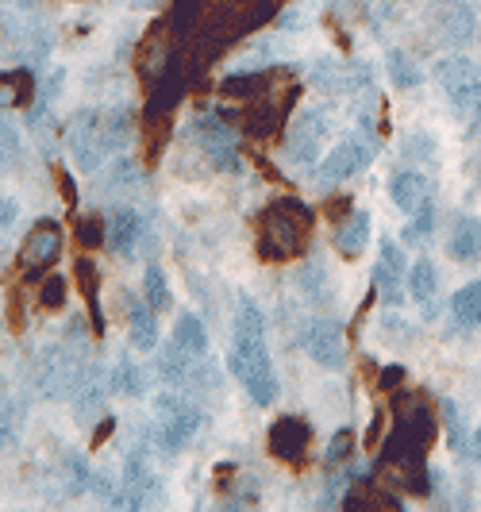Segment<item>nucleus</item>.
<instances>
[{"instance_id": "nucleus-1", "label": "nucleus", "mask_w": 481, "mask_h": 512, "mask_svg": "<svg viewBox=\"0 0 481 512\" xmlns=\"http://www.w3.org/2000/svg\"><path fill=\"white\" fill-rule=\"evenodd\" d=\"M393 412H397V424H393V436L385 443L389 478H393V486L408 489V493H428L424 459H428L431 436H435L431 409L416 393H401V397L393 401Z\"/></svg>"}, {"instance_id": "nucleus-2", "label": "nucleus", "mask_w": 481, "mask_h": 512, "mask_svg": "<svg viewBox=\"0 0 481 512\" xmlns=\"http://www.w3.org/2000/svg\"><path fill=\"white\" fill-rule=\"evenodd\" d=\"M231 374L243 382L254 405H274L278 378H274V362H270V351H266V316L258 312L251 297H239V312H235Z\"/></svg>"}, {"instance_id": "nucleus-3", "label": "nucleus", "mask_w": 481, "mask_h": 512, "mask_svg": "<svg viewBox=\"0 0 481 512\" xmlns=\"http://www.w3.org/2000/svg\"><path fill=\"white\" fill-rule=\"evenodd\" d=\"M312 231V208L297 197H281L262 212L258 224V255L270 262H289L304 251Z\"/></svg>"}, {"instance_id": "nucleus-4", "label": "nucleus", "mask_w": 481, "mask_h": 512, "mask_svg": "<svg viewBox=\"0 0 481 512\" xmlns=\"http://www.w3.org/2000/svg\"><path fill=\"white\" fill-rule=\"evenodd\" d=\"M266 16H270L266 0H228L208 20L201 16V54H197V62L208 66L216 54H224V47L239 43L243 35H251Z\"/></svg>"}, {"instance_id": "nucleus-5", "label": "nucleus", "mask_w": 481, "mask_h": 512, "mask_svg": "<svg viewBox=\"0 0 481 512\" xmlns=\"http://www.w3.org/2000/svg\"><path fill=\"white\" fill-rule=\"evenodd\" d=\"M154 409H158V447H162V455H178L181 447L197 436L204 420L201 409L181 393H162L154 401Z\"/></svg>"}, {"instance_id": "nucleus-6", "label": "nucleus", "mask_w": 481, "mask_h": 512, "mask_svg": "<svg viewBox=\"0 0 481 512\" xmlns=\"http://www.w3.org/2000/svg\"><path fill=\"white\" fill-rule=\"evenodd\" d=\"M66 143H70V151H74L77 166H81L85 174H93L104 158H108V151H112V147H108V135H104V116H101V112L81 108L74 120H70Z\"/></svg>"}, {"instance_id": "nucleus-7", "label": "nucleus", "mask_w": 481, "mask_h": 512, "mask_svg": "<svg viewBox=\"0 0 481 512\" xmlns=\"http://www.w3.org/2000/svg\"><path fill=\"white\" fill-rule=\"evenodd\" d=\"M324 139H328V116L320 108H304L293 116V124L285 131V158L297 166H312L320 158Z\"/></svg>"}, {"instance_id": "nucleus-8", "label": "nucleus", "mask_w": 481, "mask_h": 512, "mask_svg": "<svg viewBox=\"0 0 481 512\" xmlns=\"http://www.w3.org/2000/svg\"><path fill=\"white\" fill-rule=\"evenodd\" d=\"M193 135L201 143L204 158L216 166V170H231L239 166V154H235V135H231V124L216 112H201L193 120Z\"/></svg>"}, {"instance_id": "nucleus-9", "label": "nucleus", "mask_w": 481, "mask_h": 512, "mask_svg": "<svg viewBox=\"0 0 481 512\" xmlns=\"http://www.w3.org/2000/svg\"><path fill=\"white\" fill-rule=\"evenodd\" d=\"M301 347L316 366H328V370H343V362H347L343 332L335 320H308L301 328Z\"/></svg>"}, {"instance_id": "nucleus-10", "label": "nucleus", "mask_w": 481, "mask_h": 512, "mask_svg": "<svg viewBox=\"0 0 481 512\" xmlns=\"http://www.w3.org/2000/svg\"><path fill=\"white\" fill-rule=\"evenodd\" d=\"M435 81L443 85V93L451 97V104H455L458 112H470L474 97H478L481 66H474L470 58H443L435 66Z\"/></svg>"}, {"instance_id": "nucleus-11", "label": "nucleus", "mask_w": 481, "mask_h": 512, "mask_svg": "<svg viewBox=\"0 0 481 512\" xmlns=\"http://www.w3.org/2000/svg\"><path fill=\"white\" fill-rule=\"evenodd\" d=\"M77 370H81V359H74L66 347H43V359H39V389L54 397V401H62V397H70L74 393V382H77Z\"/></svg>"}, {"instance_id": "nucleus-12", "label": "nucleus", "mask_w": 481, "mask_h": 512, "mask_svg": "<svg viewBox=\"0 0 481 512\" xmlns=\"http://www.w3.org/2000/svg\"><path fill=\"white\" fill-rule=\"evenodd\" d=\"M58 255H62V228H58V224H39V228L24 239V251H20L27 282L43 278V274L54 266V258Z\"/></svg>"}, {"instance_id": "nucleus-13", "label": "nucleus", "mask_w": 481, "mask_h": 512, "mask_svg": "<svg viewBox=\"0 0 481 512\" xmlns=\"http://www.w3.org/2000/svg\"><path fill=\"white\" fill-rule=\"evenodd\" d=\"M166 70H174V31H170V24H158L139 43V74L147 85H154Z\"/></svg>"}, {"instance_id": "nucleus-14", "label": "nucleus", "mask_w": 481, "mask_h": 512, "mask_svg": "<svg viewBox=\"0 0 481 512\" xmlns=\"http://www.w3.org/2000/svg\"><path fill=\"white\" fill-rule=\"evenodd\" d=\"M374 282H378V293L385 305H401L405 301V255L397 243H381L378 251V266H374Z\"/></svg>"}, {"instance_id": "nucleus-15", "label": "nucleus", "mask_w": 481, "mask_h": 512, "mask_svg": "<svg viewBox=\"0 0 481 512\" xmlns=\"http://www.w3.org/2000/svg\"><path fill=\"white\" fill-rule=\"evenodd\" d=\"M312 443V428L304 424L301 416H281L270 428V451L281 462H304V451Z\"/></svg>"}, {"instance_id": "nucleus-16", "label": "nucleus", "mask_w": 481, "mask_h": 512, "mask_svg": "<svg viewBox=\"0 0 481 512\" xmlns=\"http://www.w3.org/2000/svg\"><path fill=\"white\" fill-rule=\"evenodd\" d=\"M431 193H435V185H431L424 170H405V174H397V178L389 181L393 205L405 208V212H420L424 205H431Z\"/></svg>"}, {"instance_id": "nucleus-17", "label": "nucleus", "mask_w": 481, "mask_h": 512, "mask_svg": "<svg viewBox=\"0 0 481 512\" xmlns=\"http://www.w3.org/2000/svg\"><path fill=\"white\" fill-rule=\"evenodd\" d=\"M70 397H74L77 416H93V412L104 405V374L93 366V362H81L74 393H70Z\"/></svg>"}, {"instance_id": "nucleus-18", "label": "nucleus", "mask_w": 481, "mask_h": 512, "mask_svg": "<svg viewBox=\"0 0 481 512\" xmlns=\"http://www.w3.org/2000/svg\"><path fill=\"white\" fill-rule=\"evenodd\" d=\"M451 258L458 262H478L481 258V220L478 216H458L451 224V243H447Z\"/></svg>"}, {"instance_id": "nucleus-19", "label": "nucleus", "mask_w": 481, "mask_h": 512, "mask_svg": "<svg viewBox=\"0 0 481 512\" xmlns=\"http://www.w3.org/2000/svg\"><path fill=\"white\" fill-rule=\"evenodd\" d=\"M331 243H335V251L343 258H355L366 243H370V216L358 208V212H351L339 228H335V235H331Z\"/></svg>"}, {"instance_id": "nucleus-20", "label": "nucleus", "mask_w": 481, "mask_h": 512, "mask_svg": "<svg viewBox=\"0 0 481 512\" xmlns=\"http://www.w3.org/2000/svg\"><path fill=\"white\" fill-rule=\"evenodd\" d=\"M139 231H143L139 212H131V208H116V212H112V224H108V235H104V243H108V251H116V255H131V247H135Z\"/></svg>"}, {"instance_id": "nucleus-21", "label": "nucleus", "mask_w": 481, "mask_h": 512, "mask_svg": "<svg viewBox=\"0 0 481 512\" xmlns=\"http://www.w3.org/2000/svg\"><path fill=\"white\" fill-rule=\"evenodd\" d=\"M127 335H131V347L135 351H154L158 347V320H154V308L135 301L131 312H127Z\"/></svg>"}, {"instance_id": "nucleus-22", "label": "nucleus", "mask_w": 481, "mask_h": 512, "mask_svg": "<svg viewBox=\"0 0 481 512\" xmlns=\"http://www.w3.org/2000/svg\"><path fill=\"white\" fill-rule=\"evenodd\" d=\"M366 162H370V151H366L358 139H343V143L328 154L324 174H328V178H347V174H358Z\"/></svg>"}, {"instance_id": "nucleus-23", "label": "nucleus", "mask_w": 481, "mask_h": 512, "mask_svg": "<svg viewBox=\"0 0 481 512\" xmlns=\"http://www.w3.org/2000/svg\"><path fill=\"white\" fill-rule=\"evenodd\" d=\"M158 478H154L151 470H147V459L135 451L131 459H127V505H143V501H151L158 497V486H154Z\"/></svg>"}, {"instance_id": "nucleus-24", "label": "nucleus", "mask_w": 481, "mask_h": 512, "mask_svg": "<svg viewBox=\"0 0 481 512\" xmlns=\"http://www.w3.org/2000/svg\"><path fill=\"white\" fill-rule=\"evenodd\" d=\"M193 362H197V355H189V351L181 347L178 339H170V343L162 347V359H158V374H162V382L181 385V382H189V370H193Z\"/></svg>"}, {"instance_id": "nucleus-25", "label": "nucleus", "mask_w": 481, "mask_h": 512, "mask_svg": "<svg viewBox=\"0 0 481 512\" xmlns=\"http://www.w3.org/2000/svg\"><path fill=\"white\" fill-rule=\"evenodd\" d=\"M74 274H77V285H81V293H85V301H89V312H93V324H97V332H104V316H101V274H97V262H89V258H77V262H74Z\"/></svg>"}, {"instance_id": "nucleus-26", "label": "nucleus", "mask_w": 481, "mask_h": 512, "mask_svg": "<svg viewBox=\"0 0 481 512\" xmlns=\"http://www.w3.org/2000/svg\"><path fill=\"white\" fill-rule=\"evenodd\" d=\"M451 316L466 328H481V282L462 285L451 297Z\"/></svg>"}, {"instance_id": "nucleus-27", "label": "nucleus", "mask_w": 481, "mask_h": 512, "mask_svg": "<svg viewBox=\"0 0 481 512\" xmlns=\"http://www.w3.org/2000/svg\"><path fill=\"white\" fill-rule=\"evenodd\" d=\"M281 124V108L278 104H254L251 112H243L239 116V128L254 135V139H266V135H274Z\"/></svg>"}, {"instance_id": "nucleus-28", "label": "nucleus", "mask_w": 481, "mask_h": 512, "mask_svg": "<svg viewBox=\"0 0 481 512\" xmlns=\"http://www.w3.org/2000/svg\"><path fill=\"white\" fill-rule=\"evenodd\" d=\"M435 289H439V274H435V266H431L428 258H420L412 266V274H408V293H412L416 305H431L435 301Z\"/></svg>"}, {"instance_id": "nucleus-29", "label": "nucleus", "mask_w": 481, "mask_h": 512, "mask_svg": "<svg viewBox=\"0 0 481 512\" xmlns=\"http://www.w3.org/2000/svg\"><path fill=\"white\" fill-rule=\"evenodd\" d=\"M174 339H178V343L185 347V351H189V355H197V359H208V335H204V324L197 320V316H193V312L178 316Z\"/></svg>"}, {"instance_id": "nucleus-30", "label": "nucleus", "mask_w": 481, "mask_h": 512, "mask_svg": "<svg viewBox=\"0 0 481 512\" xmlns=\"http://www.w3.org/2000/svg\"><path fill=\"white\" fill-rule=\"evenodd\" d=\"M443 31L451 35V43H466L474 35V8L462 0H451L443 12Z\"/></svg>"}, {"instance_id": "nucleus-31", "label": "nucleus", "mask_w": 481, "mask_h": 512, "mask_svg": "<svg viewBox=\"0 0 481 512\" xmlns=\"http://www.w3.org/2000/svg\"><path fill=\"white\" fill-rule=\"evenodd\" d=\"M20 432H24V405L12 397H0V451L16 447Z\"/></svg>"}, {"instance_id": "nucleus-32", "label": "nucleus", "mask_w": 481, "mask_h": 512, "mask_svg": "<svg viewBox=\"0 0 481 512\" xmlns=\"http://www.w3.org/2000/svg\"><path fill=\"white\" fill-rule=\"evenodd\" d=\"M112 389H120L124 397H143V389H147L143 366H139L135 359H120L116 362V370H112Z\"/></svg>"}, {"instance_id": "nucleus-33", "label": "nucleus", "mask_w": 481, "mask_h": 512, "mask_svg": "<svg viewBox=\"0 0 481 512\" xmlns=\"http://www.w3.org/2000/svg\"><path fill=\"white\" fill-rule=\"evenodd\" d=\"M270 89V74H231L220 93L224 97H235V101H247V97H262Z\"/></svg>"}, {"instance_id": "nucleus-34", "label": "nucleus", "mask_w": 481, "mask_h": 512, "mask_svg": "<svg viewBox=\"0 0 481 512\" xmlns=\"http://www.w3.org/2000/svg\"><path fill=\"white\" fill-rule=\"evenodd\" d=\"M24 158V143H20V131L12 128V120L0 116V174L16 170Z\"/></svg>"}, {"instance_id": "nucleus-35", "label": "nucleus", "mask_w": 481, "mask_h": 512, "mask_svg": "<svg viewBox=\"0 0 481 512\" xmlns=\"http://www.w3.org/2000/svg\"><path fill=\"white\" fill-rule=\"evenodd\" d=\"M389 81L397 89H416L420 85V66L408 58V51H389Z\"/></svg>"}, {"instance_id": "nucleus-36", "label": "nucleus", "mask_w": 481, "mask_h": 512, "mask_svg": "<svg viewBox=\"0 0 481 512\" xmlns=\"http://www.w3.org/2000/svg\"><path fill=\"white\" fill-rule=\"evenodd\" d=\"M143 297H147V305L154 312H162V308H170V289H166V274H162V266H147L143 270Z\"/></svg>"}, {"instance_id": "nucleus-37", "label": "nucleus", "mask_w": 481, "mask_h": 512, "mask_svg": "<svg viewBox=\"0 0 481 512\" xmlns=\"http://www.w3.org/2000/svg\"><path fill=\"white\" fill-rule=\"evenodd\" d=\"M297 282H301V289L308 293V301H316V305H331V282L320 266H301Z\"/></svg>"}, {"instance_id": "nucleus-38", "label": "nucleus", "mask_w": 481, "mask_h": 512, "mask_svg": "<svg viewBox=\"0 0 481 512\" xmlns=\"http://www.w3.org/2000/svg\"><path fill=\"white\" fill-rule=\"evenodd\" d=\"M193 20H201V0H178L174 12H170V31L174 35H185Z\"/></svg>"}, {"instance_id": "nucleus-39", "label": "nucleus", "mask_w": 481, "mask_h": 512, "mask_svg": "<svg viewBox=\"0 0 481 512\" xmlns=\"http://www.w3.org/2000/svg\"><path fill=\"white\" fill-rule=\"evenodd\" d=\"M74 231H77V243H81V247H97V243H104V235H108L101 216H85V220H77Z\"/></svg>"}, {"instance_id": "nucleus-40", "label": "nucleus", "mask_w": 481, "mask_h": 512, "mask_svg": "<svg viewBox=\"0 0 481 512\" xmlns=\"http://www.w3.org/2000/svg\"><path fill=\"white\" fill-rule=\"evenodd\" d=\"M443 424H447L451 447H455V451H462V447H466V428H462V416H458L455 401H443Z\"/></svg>"}, {"instance_id": "nucleus-41", "label": "nucleus", "mask_w": 481, "mask_h": 512, "mask_svg": "<svg viewBox=\"0 0 481 512\" xmlns=\"http://www.w3.org/2000/svg\"><path fill=\"white\" fill-rule=\"evenodd\" d=\"M39 305L51 308V312H58V308L66 305V282H62L58 274H51V278L43 282V289H39Z\"/></svg>"}, {"instance_id": "nucleus-42", "label": "nucleus", "mask_w": 481, "mask_h": 512, "mask_svg": "<svg viewBox=\"0 0 481 512\" xmlns=\"http://www.w3.org/2000/svg\"><path fill=\"white\" fill-rule=\"evenodd\" d=\"M431 224H435V212H431V205H424L416 212V220L405 228V243H424L431 235Z\"/></svg>"}, {"instance_id": "nucleus-43", "label": "nucleus", "mask_w": 481, "mask_h": 512, "mask_svg": "<svg viewBox=\"0 0 481 512\" xmlns=\"http://www.w3.org/2000/svg\"><path fill=\"white\" fill-rule=\"evenodd\" d=\"M351 443H355V436L343 428V432H335V439H331L328 447V462H343L347 455H351Z\"/></svg>"}, {"instance_id": "nucleus-44", "label": "nucleus", "mask_w": 481, "mask_h": 512, "mask_svg": "<svg viewBox=\"0 0 481 512\" xmlns=\"http://www.w3.org/2000/svg\"><path fill=\"white\" fill-rule=\"evenodd\" d=\"M408 154H424V158H435V147H431V135H408Z\"/></svg>"}, {"instance_id": "nucleus-45", "label": "nucleus", "mask_w": 481, "mask_h": 512, "mask_svg": "<svg viewBox=\"0 0 481 512\" xmlns=\"http://www.w3.org/2000/svg\"><path fill=\"white\" fill-rule=\"evenodd\" d=\"M16 216H20V205L12 197H0V228H12Z\"/></svg>"}, {"instance_id": "nucleus-46", "label": "nucleus", "mask_w": 481, "mask_h": 512, "mask_svg": "<svg viewBox=\"0 0 481 512\" xmlns=\"http://www.w3.org/2000/svg\"><path fill=\"white\" fill-rule=\"evenodd\" d=\"M381 424H385V412H374V424H370V436H366V447H374L378 443V436H381Z\"/></svg>"}, {"instance_id": "nucleus-47", "label": "nucleus", "mask_w": 481, "mask_h": 512, "mask_svg": "<svg viewBox=\"0 0 481 512\" xmlns=\"http://www.w3.org/2000/svg\"><path fill=\"white\" fill-rule=\"evenodd\" d=\"M470 124L481 131V81H478V97H474V108H470Z\"/></svg>"}, {"instance_id": "nucleus-48", "label": "nucleus", "mask_w": 481, "mask_h": 512, "mask_svg": "<svg viewBox=\"0 0 481 512\" xmlns=\"http://www.w3.org/2000/svg\"><path fill=\"white\" fill-rule=\"evenodd\" d=\"M474 462L481 466V428L474 432Z\"/></svg>"}, {"instance_id": "nucleus-49", "label": "nucleus", "mask_w": 481, "mask_h": 512, "mask_svg": "<svg viewBox=\"0 0 481 512\" xmlns=\"http://www.w3.org/2000/svg\"><path fill=\"white\" fill-rule=\"evenodd\" d=\"M12 4H20V8H31V4H35V0H12Z\"/></svg>"}, {"instance_id": "nucleus-50", "label": "nucleus", "mask_w": 481, "mask_h": 512, "mask_svg": "<svg viewBox=\"0 0 481 512\" xmlns=\"http://www.w3.org/2000/svg\"><path fill=\"white\" fill-rule=\"evenodd\" d=\"M147 4H158V0H147Z\"/></svg>"}]
</instances>
